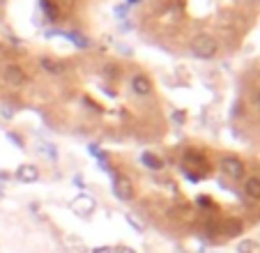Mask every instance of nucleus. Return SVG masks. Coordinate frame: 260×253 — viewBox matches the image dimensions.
<instances>
[{"mask_svg":"<svg viewBox=\"0 0 260 253\" xmlns=\"http://www.w3.org/2000/svg\"><path fill=\"white\" fill-rule=\"evenodd\" d=\"M219 51V44L212 35H196L191 42V53L201 60H212Z\"/></svg>","mask_w":260,"mask_h":253,"instance_id":"1","label":"nucleus"},{"mask_svg":"<svg viewBox=\"0 0 260 253\" xmlns=\"http://www.w3.org/2000/svg\"><path fill=\"white\" fill-rule=\"evenodd\" d=\"M221 173L228 175L231 180H242L244 173H246V168L237 156H223V159H221Z\"/></svg>","mask_w":260,"mask_h":253,"instance_id":"2","label":"nucleus"},{"mask_svg":"<svg viewBox=\"0 0 260 253\" xmlns=\"http://www.w3.org/2000/svg\"><path fill=\"white\" fill-rule=\"evenodd\" d=\"M115 196L120 200H132L134 198V182L129 180L127 175H118L115 177Z\"/></svg>","mask_w":260,"mask_h":253,"instance_id":"3","label":"nucleus"},{"mask_svg":"<svg viewBox=\"0 0 260 253\" xmlns=\"http://www.w3.org/2000/svg\"><path fill=\"white\" fill-rule=\"evenodd\" d=\"M16 180L23 182V184H32V182L40 180V171H37V166L32 164H23L16 168Z\"/></svg>","mask_w":260,"mask_h":253,"instance_id":"4","label":"nucleus"},{"mask_svg":"<svg viewBox=\"0 0 260 253\" xmlns=\"http://www.w3.org/2000/svg\"><path fill=\"white\" fill-rule=\"evenodd\" d=\"M132 90L138 97H147V94L152 92V81H150L145 74H136V76L132 78Z\"/></svg>","mask_w":260,"mask_h":253,"instance_id":"5","label":"nucleus"},{"mask_svg":"<svg viewBox=\"0 0 260 253\" xmlns=\"http://www.w3.org/2000/svg\"><path fill=\"white\" fill-rule=\"evenodd\" d=\"M5 81L10 83V85H14V88H21L28 78H25V72L21 67H16V65H10V67L5 69Z\"/></svg>","mask_w":260,"mask_h":253,"instance_id":"6","label":"nucleus"},{"mask_svg":"<svg viewBox=\"0 0 260 253\" xmlns=\"http://www.w3.org/2000/svg\"><path fill=\"white\" fill-rule=\"evenodd\" d=\"M94 209V200L90 196H79V198L74 200V212L76 214H90Z\"/></svg>","mask_w":260,"mask_h":253,"instance_id":"7","label":"nucleus"},{"mask_svg":"<svg viewBox=\"0 0 260 253\" xmlns=\"http://www.w3.org/2000/svg\"><path fill=\"white\" fill-rule=\"evenodd\" d=\"M244 194L253 200H260V177L258 175L249 177V180L244 182Z\"/></svg>","mask_w":260,"mask_h":253,"instance_id":"8","label":"nucleus"},{"mask_svg":"<svg viewBox=\"0 0 260 253\" xmlns=\"http://www.w3.org/2000/svg\"><path fill=\"white\" fill-rule=\"evenodd\" d=\"M64 248H67L69 253H88L85 244L81 242L79 237H67V239H64Z\"/></svg>","mask_w":260,"mask_h":253,"instance_id":"9","label":"nucleus"},{"mask_svg":"<svg viewBox=\"0 0 260 253\" xmlns=\"http://www.w3.org/2000/svg\"><path fill=\"white\" fill-rule=\"evenodd\" d=\"M143 164H145L147 168H152V171H159L164 166V161L159 159V156H154L152 152H145V154H143Z\"/></svg>","mask_w":260,"mask_h":253,"instance_id":"10","label":"nucleus"},{"mask_svg":"<svg viewBox=\"0 0 260 253\" xmlns=\"http://www.w3.org/2000/svg\"><path fill=\"white\" fill-rule=\"evenodd\" d=\"M237 251L240 253H260V244L253 242V239H244V242H240Z\"/></svg>","mask_w":260,"mask_h":253,"instance_id":"11","label":"nucleus"},{"mask_svg":"<svg viewBox=\"0 0 260 253\" xmlns=\"http://www.w3.org/2000/svg\"><path fill=\"white\" fill-rule=\"evenodd\" d=\"M40 65L46 69V72H51V74H60V72L64 69V65H58L55 60H51V58H42Z\"/></svg>","mask_w":260,"mask_h":253,"instance_id":"12","label":"nucleus"},{"mask_svg":"<svg viewBox=\"0 0 260 253\" xmlns=\"http://www.w3.org/2000/svg\"><path fill=\"white\" fill-rule=\"evenodd\" d=\"M40 152H44L49 159H55L58 156V152H55V147L53 145H46V143H40Z\"/></svg>","mask_w":260,"mask_h":253,"instance_id":"13","label":"nucleus"},{"mask_svg":"<svg viewBox=\"0 0 260 253\" xmlns=\"http://www.w3.org/2000/svg\"><path fill=\"white\" fill-rule=\"evenodd\" d=\"M240 230H242V226L237 224V221H233V224L228 221V224H226V233H228V235H237Z\"/></svg>","mask_w":260,"mask_h":253,"instance_id":"14","label":"nucleus"},{"mask_svg":"<svg viewBox=\"0 0 260 253\" xmlns=\"http://www.w3.org/2000/svg\"><path fill=\"white\" fill-rule=\"evenodd\" d=\"M44 12L51 16V19H55V16H58V12H55L53 3H49V0H44Z\"/></svg>","mask_w":260,"mask_h":253,"instance_id":"15","label":"nucleus"},{"mask_svg":"<svg viewBox=\"0 0 260 253\" xmlns=\"http://www.w3.org/2000/svg\"><path fill=\"white\" fill-rule=\"evenodd\" d=\"M115 253H138V251H134V248H129V246H118Z\"/></svg>","mask_w":260,"mask_h":253,"instance_id":"16","label":"nucleus"},{"mask_svg":"<svg viewBox=\"0 0 260 253\" xmlns=\"http://www.w3.org/2000/svg\"><path fill=\"white\" fill-rule=\"evenodd\" d=\"M92 253H115V248H108V246H104V248H94Z\"/></svg>","mask_w":260,"mask_h":253,"instance_id":"17","label":"nucleus"},{"mask_svg":"<svg viewBox=\"0 0 260 253\" xmlns=\"http://www.w3.org/2000/svg\"><path fill=\"white\" fill-rule=\"evenodd\" d=\"M0 198H3V191H0Z\"/></svg>","mask_w":260,"mask_h":253,"instance_id":"18","label":"nucleus"},{"mask_svg":"<svg viewBox=\"0 0 260 253\" xmlns=\"http://www.w3.org/2000/svg\"><path fill=\"white\" fill-rule=\"evenodd\" d=\"M0 3H3V0H0Z\"/></svg>","mask_w":260,"mask_h":253,"instance_id":"19","label":"nucleus"}]
</instances>
